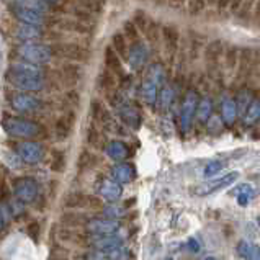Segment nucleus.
<instances>
[{
	"label": "nucleus",
	"instance_id": "1",
	"mask_svg": "<svg viewBox=\"0 0 260 260\" xmlns=\"http://www.w3.org/2000/svg\"><path fill=\"white\" fill-rule=\"evenodd\" d=\"M9 82L17 87L20 90H27V92H36L43 89V72L38 67V64L33 63H18L10 67V71L7 74Z\"/></svg>",
	"mask_w": 260,
	"mask_h": 260
},
{
	"label": "nucleus",
	"instance_id": "2",
	"mask_svg": "<svg viewBox=\"0 0 260 260\" xmlns=\"http://www.w3.org/2000/svg\"><path fill=\"white\" fill-rule=\"evenodd\" d=\"M165 80L164 67L160 64H152L144 77V82L141 84V97L147 105H156L159 97V89Z\"/></svg>",
	"mask_w": 260,
	"mask_h": 260
},
{
	"label": "nucleus",
	"instance_id": "3",
	"mask_svg": "<svg viewBox=\"0 0 260 260\" xmlns=\"http://www.w3.org/2000/svg\"><path fill=\"white\" fill-rule=\"evenodd\" d=\"M2 128L10 136H15V138H28L30 139L41 133V126L38 123L23 120V118H5L2 121Z\"/></svg>",
	"mask_w": 260,
	"mask_h": 260
},
{
	"label": "nucleus",
	"instance_id": "4",
	"mask_svg": "<svg viewBox=\"0 0 260 260\" xmlns=\"http://www.w3.org/2000/svg\"><path fill=\"white\" fill-rule=\"evenodd\" d=\"M18 54L22 56L23 61L33 64H45L53 58L51 48L46 45H35V43H27V45L20 46L18 48Z\"/></svg>",
	"mask_w": 260,
	"mask_h": 260
},
{
	"label": "nucleus",
	"instance_id": "5",
	"mask_svg": "<svg viewBox=\"0 0 260 260\" xmlns=\"http://www.w3.org/2000/svg\"><path fill=\"white\" fill-rule=\"evenodd\" d=\"M15 196L23 203H32L38 196V183L30 177H22L15 180Z\"/></svg>",
	"mask_w": 260,
	"mask_h": 260
},
{
	"label": "nucleus",
	"instance_id": "6",
	"mask_svg": "<svg viewBox=\"0 0 260 260\" xmlns=\"http://www.w3.org/2000/svg\"><path fill=\"white\" fill-rule=\"evenodd\" d=\"M239 178V173L237 172H231V173H226V175H222L219 178H214V180H209L206 183H203L200 185L196 190H195V193L196 195H209V193H214V191H218L221 188H224L227 187V185H232L234 182H236Z\"/></svg>",
	"mask_w": 260,
	"mask_h": 260
},
{
	"label": "nucleus",
	"instance_id": "7",
	"mask_svg": "<svg viewBox=\"0 0 260 260\" xmlns=\"http://www.w3.org/2000/svg\"><path fill=\"white\" fill-rule=\"evenodd\" d=\"M196 107H198V97L195 92H188L187 97L183 98L182 108H180V125L183 131H188L193 121V116L196 115Z\"/></svg>",
	"mask_w": 260,
	"mask_h": 260
},
{
	"label": "nucleus",
	"instance_id": "8",
	"mask_svg": "<svg viewBox=\"0 0 260 260\" xmlns=\"http://www.w3.org/2000/svg\"><path fill=\"white\" fill-rule=\"evenodd\" d=\"M18 156H20L25 164L35 165L43 159V147L38 142H22L18 146Z\"/></svg>",
	"mask_w": 260,
	"mask_h": 260
},
{
	"label": "nucleus",
	"instance_id": "9",
	"mask_svg": "<svg viewBox=\"0 0 260 260\" xmlns=\"http://www.w3.org/2000/svg\"><path fill=\"white\" fill-rule=\"evenodd\" d=\"M12 107L20 113H33V111H38L41 108V102L33 95L22 94L12 97Z\"/></svg>",
	"mask_w": 260,
	"mask_h": 260
},
{
	"label": "nucleus",
	"instance_id": "10",
	"mask_svg": "<svg viewBox=\"0 0 260 260\" xmlns=\"http://www.w3.org/2000/svg\"><path fill=\"white\" fill-rule=\"evenodd\" d=\"M118 222L111 218H103V219H92L87 224V229L92 234H97V236H102V234H113L118 231Z\"/></svg>",
	"mask_w": 260,
	"mask_h": 260
},
{
	"label": "nucleus",
	"instance_id": "11",
	"mask_svg": "<svg viewBox=\"0 0 260 260\" xmlns=\"http://www.w3.org/2000/svg\"><path fill=\"white\" fill-rule=\"evenodd\" d=\"M14 14H15V17L18 18V20L23 22V23L38 25V27H41V25L45 23V15H43L41 12L27 9V7H23V5H15Z\"/></svg>",
	"mask_w": 260,
	"mask_h": 260
},
{
	"label": "nucleus",
	"instance_id": "12",
	"mask_svg": "<svg viewBox=\"0 0 260 260\" xmlns=\"http://www.w3.org/2000/svg\"><path fill=\"white\" fill-rule=\"evenodd\" d=\"M94 245L98 249V252H103V253H108L116 250L118 247L123 245V239L120 236H115L113 234H102V236H98V239L94 240Z\"/></svg>",
	"mask_w": 260,
	"mask_h": 260
},
{
	"label": "nucleus",
	"instance_id": "13",
	"mask_svg": "<svg viewBox=\"0 0 260 260\" xmlns=\"http://www.w3.org/2000/svg\"><path fill=\"white\" fill-rule=\"evenodd\" d=\"M147 61V48L142 43H133L131 51H128V63L133 69H141Z\"/></svg>",
	"mask_w": 260,
	"mask_h": 260
},
{
	"label": "nucleus",
	"instance_id": "14",
	"mask_svg": "<svg viewBox=\"0 0 260 260\" xmlns=\"http://www.w3.org/2000/svg\"><path fill=\"white\" fill-rule=\"evenodd\" d=\"M111 175L116 182L120 183H129L131 180H134L136 177V169L134 165L131 164H126V162H121L118 165H115L113 169H111Z\"/></svg>",
	"mask_w": 260,
	"mask_h": 260
},
{
	"label": "nucleus",
	"instance_id": "15",
	"mask_svg": "<svg viewBox=\"0 0 260 260\" xmlns=\"http://www.w3.org/2000/svg\"><path fill=\"white\" fill-rule=\"evenodd\" d=\"M100 195L105 198L107 201H116L120 200L121 195H123V188L120 182L116 180H103L100 185Z\"/></svg>",
	"mask_w": 260,
	"mask_h": 260
},
{
	"label": "nucleus",
	"instance_id": "16",
	"mask_svg": "<svg viewBox=\"0 0 260 260\" xmlns=\"http://www.w3.org/2000/svg\"><path fill=\"white\" fill-rule=\"evenodd\" d=\"M237 118V105L232 98H224L221 103V120L226 126H231Z\"/></svg>",
	"mask_w": 260,
	"mask_h": 260
},
{
	"label": "nucleus",
	"instance_id": "17",
	"mask_svg": "<svg viewBox=\"0 0 260 260\" xmlns=\"http://www.w3.org/2000/svg\"><path fill=\"white\" fill-rule=\"evenodd\" d=\"M15 35H17V38H20L23 41H33V40H38L43 33H41V30H40L38 25L23 23L22 27L17 28Z\"/></svg>",
	"mask_w": 260,
	"mask_h": 260
},
{
	"label": "nucleus",
	"instance_id": "18",
	"mask_svg": "<svg viewBox=\"0 0 260 260\" xmlns=\"http://www.w3.org/2000/svg\"><path fill=\"white\" fill-rule=\"evenodd\" d=\"M237 255L242 258H250V260H257L260 258V247L249 242V240H240L236 247Z\"/></svg>",
	"mask_w": 260,
	"mask_h": 260
},
{
	"label": "nucleus",
	"instance_id": "19",
	"mask_svg": "<svg viewBox=\"0 0 260 260\" xmlns=\"http://www.w3.org/2000/svg\"><path fill=\"white\" fill-rule=\"evenodd\" d=\"M107 154L113 159V160H118V162H121V160H125L128 157V146L125 144V142L121 141H111L110 144L107 146Z\"/></svg>",
	"mask_w": 260,
	"mask_h": 260
},
{
	"label": "nucleus",
	"instance_id": "20",
	"mask_svg": "<svg viewBox=\"0 0 260 260\" xmlns=\"http://www.w3.org/2000/svg\"><path fill=\"white\" fill-rule=\"evenodd\" d=\"M120 113H121L123 121H125L126 125H129L131 128H138L141 125V116H139L138 110H136L134 107L123 105V108L120 110Z\"/></svg>",
	"mask_w": 260,
	"mask_h": 260
},
{
	"label": "nucleus",
	"instance_id": "21",
	"mask_svg": "<svg viewBox=\"0 0 260 260\" xmlns=\"http://www.w3.org/2000/svg\"><path fill=\"white\" fill-rule=\"evenodd\" d=\"M162 35H164L165 48L169 49L170 53H175V49L178 48V40H180V35H178L177 28H173V27H164Z\"/></svg>",
	"mask_w": 260,
	"mask_h": 260
},
{
	"label": "nucleus",
	"instance_id": "22",
	"mask_svg": "<svg viewBox=\"0 0 260 260\" xmlns=\"http://www.w3.org/2000/svg\"><path fill=\"white\" fill-rule=\"evenodd\" d=\"M253 193H255V191H253V188L250 187V185H247V183L240 185V187H237V188H234V190L229 191V195H236L237 196L239 206H245L247 203H249L250 198L253 196Z\"/></svg>",
	"mask_w": 260,
	"mask_h": 260
},
{
	"label": "nucleus",
	"instance_id": "23",
	"mask_svg": "<svg viewBox=\"0 0 260 260\" xmlns=\"http://www.w3.org/2000/svg\"><path fill=\"white\" fill-rule=\"evenodd\" d=\"M221 53H222V45H221V41H213V43H209L208 48H206V53H205V58H206V61H208L209 67H213L214 64H218V59H219Z\"/></svg>",
	"mask_w": 260,
	"mask_h": 260
},
{
	"label": "nucleus",
	"instance_id": "24",
	"mask_svg": "<svg viewBox=\"0 0 260 260\" xmlns=\"http://www.w3.org/2000/svg\"><path fill=\"white\" fill-rule=\"evenodd\" d=\"M244 120L247 125H252V123H255L258 118H260V102L255 100V98H252L250 103L247 105V108L244 111Z\"/></svg>",
	"mask_w": 260,
	"mask_h": 260
},
{
	"label": "nucleus",
	"instance_id": "25",
	"mask_svg": "<svg viewBox=\"0 0 260 260\" xmlns=\"http://www.w3.org/2000/svg\"><path fill=\"white\" fill-rule=\"evenodd\" d=\"M105 61H107V66H108L110 71H113L116 74H121L120 54L116 53L113 48H107V51H105Z\"/></svg>",
	"mask_w": 260,
	"mask_h": 260
},
{
	"label": "nucleus",
	"instance_id": "26",
	"mask_svg": "<svg viewBox=\"0 0 260 260\" xmlns=\"http://www.w3.org/2000/svg\"><path fill=\"white\" fill-rule=\"evenodd\" d=\"M211 111H213V103L209 98H203V100L198 102V107H196V116L200 123H206L211 116Z\"/></svg>",
	"mask_w": 260,
	"mask_h": 260
},
{
	"label": "nucleus",
	"instance_id": "27",
	"mask_svg": "<svg viewBox=\"0 0 260 260\" xmlns=\"http://www.w3.org/2000/svg\"><path fill=\"white\" fill-rule=\"evenodd\" d=\"M17 2H18V5H23V7L36 10V12H41V14H46L48 12L46 0H17Z\"/></svg>",
	"mask_w": 260,
	"mask_h": 260
},
{
	"label": "nucleus",
	"instance_id": "28",
	"mask_svg": "<svg viewBox=\"0 0 260 260\" xmlns=\"http://www.w3.org/2000/svg\"><path fill=\"white\" fill-rule=\"evenodd\" d=\"M113 48H115V51L121 56V58H126V56H128V48H126V38H125V35L116 33L113 36Z\"/></svg>",
	"mask_w": 260,
	"mask_h": 260
},
{
	"label": "nucleus",
	"instance_id": "29",
	"mask_svg": "<svg viewBox=\"0 0 260 260\" xmlns=\"http://www.w3.org/2000/svg\"><path fill=\"white\" fill-rule=\"evenodd\" d=\"M173 97H175V94H173V90L170 89V87H164L157 97V102L162 108H169L172 100H173Z\"/></svg>",
	"mask_w": 260,
	"mask_h": 260
},
{
	"label": "nucleus",
	"instance_id": "30",
	"mask_svg": "<svg viewBox=\"0 0 260 260\" xmlns=\"http://www.w3.org/2000/svg\"><path fill=\"white\" fill-rule=\"evenodd\" d=\"M222 169H224V162H221V160H213V162H209L205 167V170H203V175L209 178V177L216 175L218 172H221Z\"/></svg>",
	"mask_w": 260,
	"mask_h": 260
},
{
	"label": "nucleus",
	"instance_id": "31",
	"mask_svg": "<svg viewBox=\"0 0 260 260\" xmlns=\"http://www.w3.org/2000/svg\"><path fill=\"white\" fill-rule=\"evenodd\" d=\"M125 38L131 43H136L139 38V33H138V27L134 25V22H126L125 23Z\"/></svg>",
	"mask_w": 260,
	"mask_h": 260
},
{
	"label": "nucleus",
	"instance_id": "32",
	"mask_svg": "<svg viewBox=\"0 0 260 260\" xmlns=\"http://www.w3.org/2000/svg\"><path fill=\"white\" fill-rule=\"evenodd\" d=\"M206 7V0H190L188 2V14L191 17L200 15Z\"/></svg>",
	"mask_w": 260,
	"mask_h": 260
},
{
	"label": "nucleus",
	"instance_id": "33",
	"mask_svg": "<svg viewBox=\"0 0 260 260\" xmlns=\"http://www.w3.org/2000/svg\"><path fill=\"white\" fill-rule=\"evenodd\" d=\"M134 25L139 30H142V32H147V30H149V22H147L144 12H136V15H134Z\"/></svg>",
	"mask_w": 260,
	"mask_h": 260
},
{
	"label": "nucleus",
	"instance_id": "34",
	"mask_svg": "<svg viewBox=\"0 0 260 260\" xmlns=\"http://www.w3.org/2000/svg\"><path fill=\"white\" fill-rule=\"evenodd\" d=\"M103 214L107 216V218L116 219V218H120V216L125 214V211H123V208L116 206V205H108V206H105V209H103Z\"/></svg>",
	"mask_w": 260,
	"mask_h": 260
},
{
	"label": "nucleus",
	"instance_id": "35",
	"mask_svg": "<svg viewBox=\"0 0 260 260\" xmlns=\"http://www.w3.org/2000/svg\"><path fill=\"white\" fill-rule=\"evenodd\" d=\"M188 247L191 249V252H198V250H200V244L196 242V239H190L188 240Z\"/></svg>",
	"mask_w": 260,
	"mask_h": 260
},
{
	"label": "nucleus",
	"instance_id": "36",
	"mask_svg": "<svg viewBox=\"0 0 260 260\" xmlns=\"http://www.w3.org/2000/svg\"><path fill=\"white\" fill-rule=\"evenodd\" d=\"M231 2H232V4H231V7H232L234 10H237V9L240 7V4L244 2V0H231Z\"/></svg>",
	"mask_w": 260,
	"mask_h": 260
},
{
	"label": "nucleus",
	"instance_id": "37",
	"mask_svg": "<svg viewBox=\"0 0 260 260\" xmlns=\"http://www.w3.org/2000/svg\"><path fill=\"white\" fill-rule=\"evenodd\" d=\"M218 2H219V9H226L231 4V0H218Z\"/></svg>",
	"mask_w": 260,
	"mask_h": 260
},
{
	"label": "nucleus",
	"instance_id": "38",
	"mask_svg": "<svg viewBox=\"0 0 260 260\" xmlns=\"http://www.w3.org/2000/svg\"><path fill=\"white\" fill-rule=\"evenodd\" d=\"M2 227H4V216L0 213V231H2Z\"/></svg>",
	"mask_w": 260,
	"mask_h": 260
},
{
	"label": "nucleus",
	"instance_id": "39",
	"mask_svg": "<svg viewBox=\"0 0 260 260\" xmlns=\"http://www.w3.org/2000/svg\"><path fill=\"white\" fill-rule=\"evenodd\" d=\"M173 4H182V2H185V0H172Z\"/></svg>",
	"mask_w": 260,
	"mask_h": 260
},
{
	"label": "nucleus",
	"instance_id": "40",
	"mask_svg": "<svg viewBox=\"0 0 260 260\" xmlns=\"http://www.w3.org/2000/svg\"><path fill=\"white\" fill-rule=\"evenodd\" d=\"M257 224H258V229H260V216L257 218Z\"/></svg>",
	"mask_w": 260,
	"mask_h": 260
},
{
	"label": "nucleus",
	"instance_id": "41",
	"mask_svg": "<svg viewBox=\"0 0 260 260\" xmlns=\"http://www.w3.org/2000/svg\"><path fill=\"white\" fill-rule=\"evenodd\" d=\"M46 2H56V0H46Z\"/></svg>",
	"mask_w": 260,
	"mask_h": 260
}]
</instances>
